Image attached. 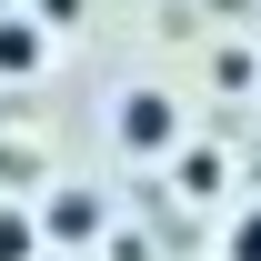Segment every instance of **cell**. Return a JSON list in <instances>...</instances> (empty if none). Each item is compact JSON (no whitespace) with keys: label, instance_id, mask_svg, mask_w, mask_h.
<instances>
[{"label":"cell","instance_id":"1","mask_svg":"<svg viewBox=\"0 0 261 261\" xmlns=\"http://www.w3.org/2000/svg\"><path fill=\"white\" fill-rule=\"evenodd\" d=\"M181 141V100L171 91H130L121 100V151H171Z\"/></svg>","mask_w":261,"mask_h":261},{"label":"cell","instance_id":"2","mask_svg":"<svg viewBox=\"0 0 261 261\" xmlns=\"http://www.w3.org/2000/svg\"><path fill=\"white\" fill-rule=\"evenodd\" d=\"M100 221H111V211H100V191H81V181H61V191H50V211H40V231H50V241H100Z\"/></svg>","mask_w":261,"mask_h":261},{"label":"cell","instance_id":"3","mask_svg":"<svg viewBox=\"0 0 261 261\" xmlns=\"http://www.w3.org/2000/svg\"><path fill=\"white\" fill-rule=\"evenodd\" d=\"M0 70H10V81H31V70H40V20L0 10Z\"/></svg>","mask_w":261,"mask_h":261},{"label":"cell","instance_id":"4","mask_svg":"<svg viewBox=\"0 0 261 261\" xmlns=\"http://www.w3.org/2000/svg\"><path fill=\"white\" fill-rule=\"evenodd\" d=\"M0 261H40V221L20 201H0Z\"/></svg>","mask_w":261,"mask_h":261},{"label":"cell","instance_id":"5","mask_svg":"<svg viewBox=\"0 0 261 261\" xmlns=\"http://www.w3.org/2000/svg\"><path fill=\"white\" fill-rule=\"evenodd\" d=\"M231 261H261V211H241V221H231Z\"/></svg>","mask_w":261,"mask_h":261},{"label":"cell","instance_id":"6","mask_svg":"<svg viewBox=\"0 0 261 261\" xmlns=\"http://www.w3.org/2000/svg\"><path fill=\"white\" fill-rule=\"evenodd\" d=\"M40 20H81V0H40Z\"/></svg>","mask_w":261,"mask_h":261}]
</instances>
